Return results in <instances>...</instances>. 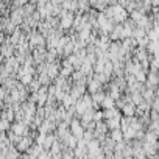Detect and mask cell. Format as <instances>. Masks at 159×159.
<instances>
[{
  "label": "cell",
  "instance_id": "obj_4",
  "mask_svg": "<svg viewBox=\"0 0 159 159\" xmlns=\"http://www.w3.org/2000/svg\"><path fill=\"white\" fill-rule=\"evenodd\" d=\"M13 129H14V134H25V125H22V123H16L14 126H13Z\"/></svg>",
  "mask_w": 159,
  "mask_h": 159
},
{
  "label": "cell",
  "instance_id": "obj_5",
  "mask_svg": "<svg viewBox=\"0 0 159 159\" xmlns=\"http://www.w3.org/2000/svg\"><path fill=\"white\" fill-rule=\"evenodd\" d=\"M125 159H134V157H125Z\"/></svg>",
  "mask_w": 159,
  "mask_h": 159
},
{
  "label": "cell",
  "instance_id": "obj_1",
  "mask_svg": "<svg viewBox=\"0 0 159 159\" xmlns=\"http://www.w3.org/2000/svg\"><path fill=\"white\" fill-rule=\"evenodd\" d=\"M91 106H92L91 97H89V95H86V97H81V98L78 100V103H76V111H78V114H83V112L89 111V109H91Z\"/></svg>",
  "mask_w": 159,
  "mask_h": 159
},
{
  "label": "cell",
  "instance_id": "obj_3",
  "mask_svg": "<svg viewBox=\"0 0 159 159\" xmlns=\"http://www.w3.org/2000/svg\"><path fill=\"white\" fill-rule=\"evenodd\" d=\"M98 91H102V83L97 81V80H91L89 81V92L94 94V92H98Z\"/></svg>",
  "mask_w": 159,
  "mask_h": 159
},
{
  "label": "cell",
  "instance_id": "obj_2",
  "mask_svg": "<svg viewBox=\"0 0 159 159\" xmlns=\"http://www.w3.org/2000/svg\"><path fill=\"white\" fill-rule=\"evenodd\" d=\"M72 131H73V136L75 137H81L84 133H83V126L80 125V122L78 120H73L72 122Z\"/></svg>",
  "mask_w": 159,
  "mask_h": 159
}]
</instances>
